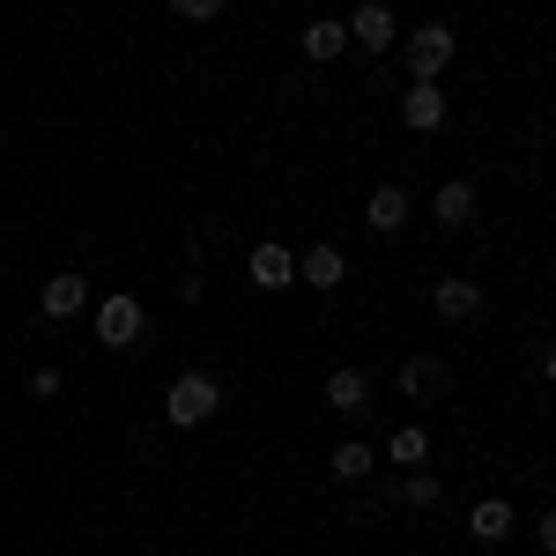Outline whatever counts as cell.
<instances>
[{"label":"cell","mask_w":556,"mask_h":556,"mask_svg":"<svg viewBox=\"0 0 556 556\" xmlns=\"http://www.w3.org/2000/svg\"><path fill=\"white\" fill-rule=\"evenodd\" d=\"M223 379H215V364H178L172 379H164V393H156V416H164V430H178V438H193V430H208L215 416H223Z\"/></svg>","instance_id":"1"},{"label":"cell","mask_w":556,"mask_h":556,"mask_svg":"<svg viewBox=\"0 0 556 556\" xmlns=\"http://www.w3.org/2000/svg\"><path fill=\"white\" fill-rule=\"evenodd\" d=\"M393 60H401V75H408V83H445V75H453V60H460V30H453L445 15H424L416 30H401Z\"/></svg>","instance_id":"2"},{"label":"cell","mask_w":556,"mask_h":556,"mask_svg":"<svg viewBox=\"0 0 556 556\" xmlns=\"http://www.w3.org/2000/svg\"><path fill=\"white\" fill-rule=\"evenodd\" d=\"M141 334H149V298L141 290H104L97 298V349L127 356V349H141Z\"/></svg>","instance_id":"3"},{"label":"cell","mask_w":556,"mask_h":556,"mask_svg":"<svg viewBox=\"0 0 556 556\" xmlns=\"http://www.w3.org/2000/svg\"><path fill=\"white\" fill-rule=\"evenodd\" d=\"M393 127L416 134V141L445 134L453 127V97H445V83H401L393 89Z\"/></svg>","instance_id":"4"},{"label":"cell","mask_w":556,"mask_h":556,"mask_svg":"<svg viewBox=\"0 0 556 556\" xmlns=\"http://www.w3.org/2000/svg\"><path fill=\"white\" fill-rule=\"evenodd\" d=\"M393 393H401L408 408H453V364H445V356H430V349H416V356H401Z\"/></svg>","instance_id":"5"},{"label":"cell","mask_w":556,"mask_h":556,"mask_svg":"<svg viewBox=\"0 0 556 556\" xmlns=\"http://www.w3.org/2000/svg\"><path fill=\"white\" fill-rule=\"evenodd\" d=\"M342 23H349V52L393 60V45H401V8H393V0H356Z\"/></svg>","instance_id":"6"},{"label":"cell","mask_w":556,"mask_h":556,"mask_svg":"<svg viewBox=\"0 0 556 556\" xmlns=\"http://www.w3.org/2000/svg\"><path fill=\"white\" fill-rule=\"evenodd\" d=\"M513 527H519V505L505 490H475L468 513H460V534H468L475 549H513Z\"/></svg>","instance_id":"7"},{"label":"cell","mask_w":556,"mask_h":556,"mask_svg":"<svg viewBox=\"0 0 556 556\" xmlns=\"http://www.w3.org/2000/svg\"><path fill=\"white\" fill-rule=\"evenodd\" d=\"M245 282H253L260 298H290V290H298V245L253 238V245H245Z\"/></svg>","instance_id":"8"},{"label":"cell","mask_w":556,"mask_h":556,"mask_svg":"<svg viewBox=\"0 0 556 556\" xmlns=\"http://www.w3.org/2000/svg\"><path fill=\"white\" fill-rule=\"evenodd\" d=\"M475 215H482V186H475L468 172H445L438 186H430V223H438L445 238L475 230Z\"/></svg>","instance_id":"9"},{"label":"cell","mask_w":556,"mask_h":556,"mask_svg":"<svg viewBox=\"0 0 556 556\" xmlns=\"http://www.w3.org/2000/svg\"><path fill=\"white\" fill-rule=\"evenodd\" d=\"M319 408L342 416V424H364V416H371V371H364V364H327V379H319Z\"/></svg>","instance_id":"10"},{"label":"cell","mask_w":556,"mask_h":556,"mask_svg":"<svg viewBox=\"0 0 556 556\" xmlns=\"http://www.w3.org/2000/svg\"><path fill=\"white\" fill-rule=\"evenodd\" d=\"M298 290H319V298H342L349 290V253L334 238H304L298 245Z\"/></svg>","instance_id":"11"},{"label":"cell","mask_w":556,"mask_h":556,"mask_svg":"<svg viewBox=\"0 0 556 556\" xmlns=\"http://www.w3.org/2000/svg\"><path fill=\"white\" fill-rule=\"evenodd\" d=\"M424 304H430V319H445V327H468V319H482V282H475V275H438Z\"/></svg>","instance_id":"12"},{"label":"cell","mask_w":556,"mask_h":556,"mask_svg":"<svg viewBox=\"0 0 556 556\" xmlns=\"http://www.w3.org/2000/svg\"><path fill=\"white\" fill-rule=\"evenodd\" d=\"M408 215H416V193H408L401 178H379V186L364 193V230H379V238H401Z\"/></svg>","instance_id":"13"},{"label":"cell","mask_w":556,"mask_h":556,"mask_svg":"<svg viewBox=\"0 0 556 556\" xmlns=\"http://www.w3.org/2000/svg\"><path fill=\"white\" fill-rule=\"evenodd\" d=\"M298 60H304V67H319V75L342 67V60H349V23H342V15H312V23L298 30Z\"/></svg>","instance_id":"14"},{"label":"cell","mask_w":556,"mask_h":556,"mask_svg":"<svg viewBox=\"0 0 556 556\" xmlns=\"http://www.w3.org/2000/svg\"><path fill=\"white\" fill-rule=\"evenodd\" d=\"M38 312L52 319V327L83 319V312H89V275H83V267H60V275H45V282H38Z\"/></svg>","instance_id":"15"},{"label":"cell","mask_w":556,"mask_h":556,"mask_svg":"<svg viewBox=\"0 0 556 556\" xmlns=\"http://www.w3.org/2000/svg\"><path fill=\"white\" fill-rule=\"evenodd\" d=\"M327 475H334L342 490H364V482L379 475V445H371V438H334V453H327Z\"/></svg>","instance_id":"16"},{"label":"cell","mask_w":556,"mask_h":556,"mask_svg":"<svg viewBox=\"0 0 556 556\" xmlns=\"http://www.w3.org/2000/svg\"><path fill=\"white\" fill-rule=\"evenodd\" d=\"M430 430L424 424H393L386 430V445H379V460H393V475H408V468H430Z\"/></svg>","instance_id":"17"},{"label":"cell","mask_w":556,"mask_h":556,"mask_svg":"<svg viewBox=\"0 0 556 556\" xmlns=\"http://www.w3.org/2000/svg\"><path fill=\"white\" fill-rule=\"evenodd\" d=\"M393 497H401V513H445V505H453L445 475H430V468H408L393 482Z\"/></svg>","instance_id":"18"},{"label":"cell","mask_w":556,"mask_h":556,"mask_svg":"<svg viewBox=\"0 0 556 556\" xmlns=\"http://www.w3.org/2000/svg\"><path fill=\"white\" fill-rule=\"evenodd\" d=\"M164 8H172V23H193V30H215L230 0H164Z\"/></svg>","instance_id":"19"},{"label":"cell","mask_w":556,"mask_h":556,"mask_svg":"<svg viewBox=\"0 0 556 556\" xmlns=\"http://www.w3.org/2000/svg\"><path fill=\"white\" fill-rule=\"evenodd\" d=\"M527 534H534V556H556V513H549V505L527 513Z\"/></svg>","instance_id":"20"},{"label":"cell","mask_w":556,"mask_h":556,"mask_svg":"<svg viewBox=\"0 0 556 556\" xmlns=\"http://www.w3.org/2000/svg\"><path fill=\"white\" fill-rule=\"evenodd\" d=\"M52 393H67V371L60 364H38L30 371V401H52Z\"/></svg>","instance_id":"21"}]
</instances>
